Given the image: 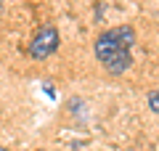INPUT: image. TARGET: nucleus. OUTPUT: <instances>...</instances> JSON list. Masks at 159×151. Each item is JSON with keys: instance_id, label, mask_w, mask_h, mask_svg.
Listing matches in <instances>:
<instances>
[{"instance_id": "nucleus-6", "label": "nucleus", "mask_w": 159, "mask_h": 151, "mask_svg": "<svg viewBox=\"0 0 159 151\" xmlns=\"http://www.w3.org/2000/svg\"><path fill=\"white\" fill-rule=\"evenodd\" d=\"M40 151H43V149H40Z\"/></svg>"}, {"instance_id": "nucleus-2", "label": "nucleus", "mask_w": 159, "mask_h": 151, "mask_svg": "<svg viewBox=\"0 0 159 151\" xmlns=\"http://www.w3.org/2000/svg\"><path fill=\"white\" fill-rule=\"evenodd\" d=\"M56 48H58V32H56V27H43L37 34H34L32 45H29V56L37 58V61H43V58H48Z\"/></svg>"}, {"instance_id": "nucleus-3", "label": "nucleus", "mask_w": 159, "mask_h": 151, "mask_svg": "<svg viewBox=\"0 0 159 151\" xmlns=\"http://www.w3.org/2000/svg\"><path fill=\"white\" fill-rule=\"evenodd\" d=\"M111 32V37L117 40L122 48H127L130 50L133 45H135V32H133V27H127V24H119V27H114V29H109Z\"/></svg>"}, {"instance_id": "nucleus-4", "label": "nucleus", "mask_w": 159, "mask_h": 151, "mask_svg": "<svg viewBox=\"0 0 159 151\" xmlns=\"http://www.w3.org/2000/svg\"><path fill=\"white\" fill-rule=\"evenodd\" d=\"M148 109L159 114V90H151V93H148Z\"/></svg>"}, {"instance_id": "nucleus-5", "label": "nucleus", "mask_w": 159, "mask_h": 151, "mask_svg": "<svg viewBox=\"0 0 159 151\" xmlns=\"http://www.w3.org/2000/svg\"><path fill=\"white\" fill-rule=\"evenodd\" d=\"M0 151H8V149H3V146H0Z\"/></svg>"}, {"instance_id": "nucleus-1", "label": "nucleus", "mask_w": 159, "mask_h": 151, "mask_svg": "<svg viewBox=\"0 0 159 151\" xmlns=\"http://www.w3.org/2000/svg\"><path fill=\"white\" fill-rule=\"evenodd\" d=\"M96 58L106 66L109 74H125L127 69L133 66L130 50L122 48V45L111 37V32H109V29H106L103 34H98V40H96Z\"/></svg>"}]
</instances>
